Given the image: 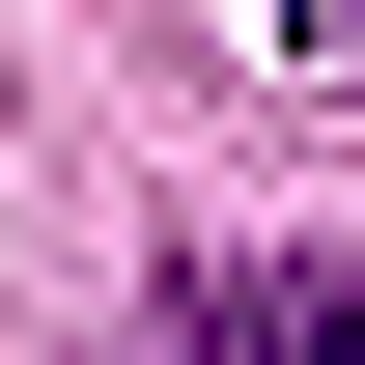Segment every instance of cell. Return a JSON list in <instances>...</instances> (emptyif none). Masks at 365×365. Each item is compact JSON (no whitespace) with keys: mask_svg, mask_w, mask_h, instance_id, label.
Here are the masks:
<instances>
[{"mask_svg":"<svg viewBox=\"0 0 365 365\" xmlns=\"http://www.w3.org/2000/svg\"><path fill=\"white\" fill-rule=\"evenodd\" d=\"M169 365H365V253H169Z\"/></svg>","mask_w":365,"mask_h":365,"instance_id":"6da1fadb","label":"cell"},{"mask_svg":"<svg viewBox=\"0 0 365 365\" xmlns=\"http://www.w3.org/2000/svg\"><path fill=\"white\" fill-rule=\"evenodd\" d=\"M281 56H365V0H281Z\"/></svg>","mask_w":365,"mask_h":365,"instance_id":"7a4b0ae2","label":"cell"}]
</instances>
